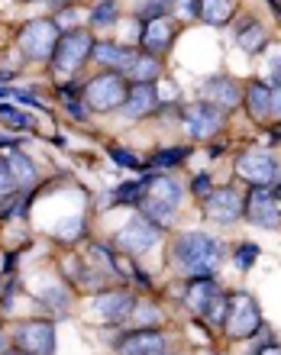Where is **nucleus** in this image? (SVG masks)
Listing matches in <instances>:
<instances>
[{
  "instance_id": "c9c22d12",
  "label": "nucleus",
  "mask_w": 281,
  "mask_h": 355,
  "mask_svg": "<svg viewBox=\"0 0 281 355\" xmlns=\"http://www.w3.org/2000/svg\"><path fill=\"white\" fill-rule=\"evenodd\" d=\"M272 116H281V87L272 91Z\"/></svg>"
},
{
  "instance_id": "a878e982",
  "label": "nucleus",
  "mask_w": 281,
  "mask_h": 355,
  "mask_svg": "<svg viewBox=\"0 0 281 355\" xmlns=\"http://www.w3.org/2000/svg\"><path fill=\"white\" fill-rule=\"evenodd\" d=\"M171 10V0H142L139 3V17L149 23V19H165V13Z\"/></svg>"
},
{
  "instance_id": "cd10ccee",
  "label": "nucleus",
  "mask_w": 281,
  "mask_h": 355,
  "mask_svg": "<svg viewBox=\"0 0 281 355\" xmlns=\"http://www.w3.org/2000/svg\"><path fill=\"white\" fill-rule=\"evenodd\" d=\"M117 200H123V204H142V200H146V181H139V184H123L120 191H117Z\"/></svg>"
},
{
  "instance_id": "c756f323",
  "label": "nucleus",
  "mask_w": 281,
  "mask_h": 355,
  "mask_svg": "<svg viewBox=\"0 0 281 355\" xmlns=\"http://www.w3.org/2000/svg\"><path fill=\"white\" fill-rule=\"evenodd\" d=\"M187 159V149H165L159 152L155 159H152V165H159V168H165V165H178V162Z\"/></svg>"
},
{
  "instance_id": "72a5a7b5",
  "label": "nucleus",
  "mask_w": 281,
  "mask_h": 355,
  "mask_svg": "<svg viewBox=\"0 0 281 355\" xmlns=\"http://www.w3.org/2000/svg\"><path fill=\"white\" fill-rule=\"evenodd\" d=\"M194 194L197 197H210V194H214V187H210V178H207V175H201L194 181Z\"/></svg>"
},
{
  "instance_id": "b1692460",
  "label": "nucleus",
  "mask_w": 281,
  "mask_h": 355,
  "mask_svg": "<svg viewBox=\"0 0 281 355\" xmlns=\"http://www.w3.org/2000/svg\"><path fill=\"white\" fill-rule=\"evenodd\" d=\"M7 165H10V171H13V178H17L19 184H33L39 178V171H36V165L23 155V152H17V149H10V155H7Z\"/></svg>"
},
{
  "instance_id": "a19ab883",
  "label": "nucleus",
  "mask_w": 281,
  "mask_h": 355,
  "mask_svg": "<svg viewBox=\"0 0 281 355\" xmlns=\"http://www.w3.org/2000/svg\"><path fill=\"white\" fill-rule=\"evenodd\" d=\"M278 136H281V132H278Z\"/></svg>"
},
{
  "instance_id": "6e6552de",
  "label": "nucleus",
  "mask_w": 281,
  "mask_h": 355,
  "mask_svg": "<svg viewBox=\"0 0 281 355\" xmlns=\"http://www.w3.org/2000/svg\"><path fill=\"white\" fill-rule=\"evenodd\" d=\"M236 175L253 187H269L281 178V171L272 155H265V152H243L236 159Z\"/></svg>"
},
{
  "instance_id": "e433bc0d",
  "label": "nucleus",
  "mask_w": 281,
  "mask_h": 355,
  "mask_svg": "<svg viewBox=\"0 0 281 355\" xmlns=\"http://www.w3.org/2000/svg\"><path fill=\"white\" fill-rule=\"evenodd\" d=\"M255 355H281V346H265V349H259Z\"/></svg>"
},
{
  "instance_id": "7ed1b4c3",
  "label": "nucleus",
  "mask_w": 281,
  "mask_h": 355,
  "mask_svg": "<svg viewBox=\"0 0 281 355\" xmlns=\"http://www.w3.org/2000/svg\"><path fill=\"white\" fill-rule=\"evenodd\" d=\"M94 55V39L87 29H71L58 39V49L52 55V68L58 78H71L78 68L85 65L87 58Z\"/></svg>"
},
{
  "instance_id": "f704fd0d",
  "label": "nucleus",
  "mask_w": 281,
  "mask_h": 355,
  "mask_svg": "<svg viewBox=\"0 0 281 355\" xmlns=\"http://www.w3.org/2000/svg\"><path fill=\"white\" fill-rule=\"evenodd\" d=\"M65 107H68V113H71V116H78V120H85V107H81L78 101H71V97H68Z\"/></svg>"
},
{
  "instance_id": "1a4fd4ad",
  "label": "nucleus",
  "mask_w": 281,
  "mask_h": 355,
  "mask_svg": "<svg viewBox=\"0 0 281 355\" xmlns=\"http://www.w3.org/2000/svg\"><path fill=\"white\" fill-rule=\"evenodd\" d=\"M201 101L210 103V107H216V110H236L239 103H243V91H239V85H236L233 78L226 75H214L207 78V81H201Z\"/></svg>"
},
{
  "instance_id": "f3484780",
  "label": "nucleus",
  "mask_w": 281,
  "mask_h": 355,
  "mask_svg": "<svg viewBox=\"0 0 281 355\" xmlns=\"http://www.w3.org/2000/svg\"><path fill=\"white\" fill-rule=\"evenodd\" d=\"M194 13L210 26H223L236 13V0H194Z\"/></svg>"
},
{
  "instance_id": "4468645a",
  "label": "nucleus",
  "mask_w": 281,
  "mask_h": 355,
  "mask_svg": "<svg viewBox=\"0 0 281 355\" xmlns=\"http://www.w3.org/2000/svg\"><path fill=\"white\" fill-rule=\"evenodd\" d=\"M120 355H165V336L155 329H136L120 339Z\"/></svg>"
},
{
  "instance_id": "ddd939ff",
  "label": "nucleus",
  "mask_w": 281,
  "mask_h": 355,
  "mask_svg": "<svg viewBox=\"0 0 281 355\" xmlns=\"http://www.w3.org/2000/svg\"><path fill=\"white\" fill-rule=\"evenodd\" d=\"M94 313L107 323H120L133 313V294L126 291H101L97 297H94Z\"/></svg>"
},
{
  "instance_id": "39448f33",
  "label": "nucleus",
  "mask_w": 281,
  "mask_h": 355,
  "mask_svg": "<svg viewBox=\"0 0 281 355\" xmlns=\"http://www.w3.org/2000/svg\"><path fill=\"white\" fill-rule=\"evenodd\" d=\"M13 346L29 355H52L56 352V327L46 320H26L13 329Z\"/></svg>"
},
{
  "instance_id": "58836bf2",
  "label": "nucleus",
  "mask_w": 281,
  "mask_h": 355,
  "mask_svg": "<svg viewBox=\"0 0 281 355\" xmlns=\"http://www.w3.org/2000/svg\"><path fill=\"white\" fill-rule=\"evenodd\" d=\"M3 355H29V352H23V349H10V352H3Z\"/></svg>"
},
{
  "instance_id": "0eeeda50",
  "label": "nucleus",
  "mask_w": 281,
  "mask_h": 355,
  "mask_svg": "<svg viewBox=\"0 0 281 355\" xmlns=\"http://www.w3.org/2000/svg\"><path fill=\"white\" fill-rule=\"evenodd\" d=\"M159 236H162V226H155L149 216H133L130 223L117 233V245L130 255H142L159 243Z\"/></svg>"
},
{
  "instance_id": "bb28decb",
  "label": "nucleus",
  "mask_w": 281,
  "mask_h": 355,
  "mask_svg": "<svg viewBox=\"0 0 281 355\" xmlns=\"http://www.w3.org/2000/svg\"><path fill=\"white\" fill-rule=\"evenodd\" d=\"M91 23H97V26H110V23H117V3H113V0H101L91 13Z\"/></svg>"
},
{
  "instance_id": "9b49d317",
  "label": "nucleus",
  "mask_w": 281,
  "mask_h": 355,
  "mask_svg": "<svg viewBox=\"0 0 281 355\" xmlns=\"http://www.w3.org/2000/svg\"><path fill=\"white\" fill-rule=\"evenodd\" d=\"M243 214H246V204L233 187H216L210 197H204V216L214 220V223H233Z\"/></svg>"
},
{
  "instance_id": "a211bd4d",
  "label": "nucleus",
  "mask_w": 281,
  "mask_h": 355,
  "mask_svg": "<svg viewBox=\"0 0 281 355\" xmlns=\"http://www.w3.org/2000/svg\"><path fill=\"white\" fill-rule=\"evenodd\" d=\"M216 294H220V291H216V284L210 278H194L191 284H187V291H185V304L194 310V313L204 317L207 307H210V300H214Z\"/></svg>"
},
{
  "instance_id": "9d476101",
  "label": "nucleus",
  "mask_w": 281,
  "mask_h": 355,
  "mask_svg": "<svg viewBox=\"0 0 281 355\" xmlns=\"http://www.w3.org/2000/svg\"><path fill=\"white\" fill-rule=\"evenodd\" d=\"M185 126L191 139H210L223 126V110H216V107H210L204 101L191 103V107H185Z\"/></svg>"
},
{
  "instance_id": "4be33fe9",
  "label": "nucleus",
  "mask_w": 281,
  "mask_h": 355,
  "mask_svg": "<svg viewBox=\"0 0 281 355\" xmlns=\"http://www.w3.org/2000/svg\"><path fill=\"white\" fill-rule=\"evenodd\" d=\"M246 110L253 120H265L272 116V91L265 85H249L246 87Z\"/></svg>"
},
{
  "instance_id": "f03ea898",
  "label": "nucleus",
  "mask_w": 281,
  "mask_h": 355,
  "mask_svg": "<svg viewBox=\"0 0 281 355\" xmlns=\"http://www.w3.org/2000/svg\"><path fill=\"white\" fill-rule=\"evenodd\" d=\"M262 327V313L253 294H233L226 297V317H223V333L230 339H249L255 336V329Z\"/></svg>"
},
{
  "instance_id": "ea45409f",
  "label": "nucleus",
  "mask_w": 281,
  "mask_h": 355,
  "mask_svg": "<svg viewBox=\"0 0 281 355\" xmlns=\"http://www.w3.org/2000/svg\"><path fill=\"white\" fill-rule=\"evenodd\" d=\"M275 71H278V75H275V78H278V85H281V62H278V65H275Z\"/></svg>"
},
{
  "instance_id": "f8f14e48",
  "label": "nucleus",
  "mask_w": 281,
  "mask_h": 355,
  "mask_svg": "<svg viewBox=\"0 0 281 355\" xmlns=\"http://www.w3.org/2000/svg\"><path fill=\"white\" fill-rule=\"evenodd\" d=\"M246 216L255 226H265V230H278L281 226V210L269 187H253V194L246 197Z\"/></svg>"
},
{
  "instance_id": "7c9ffc66",
  "label": "nucleus",
  "mask_w": 281,
  "mask_h": 355,
  "mask_svg": "<svg viewBox=\"0 0 281 355\" xmlns=\"http://www.w3.org/2000/svg\"><path fill=\"white\" fill-rule=\"evenodd\" d=\"M255 259H259V249H255L253 243H246V245H239V249H236V265H239V268H249Z\"/></svg>"
},
{
  "instance_id": "423d86ee",
  "label": "nucleus",
  "mask_w": 281,
  "mask_h": 355,
  "mask_svg": "<svg viewBox=\"0 0 281 355\" xmlns=\"http://www.w3.org/2000/svg\"><path fill=\"white\" fill-rule=\"evenodd\" d=\"M85 101L91 110L110 113V110H117V107L126 103V85H123L120 75H101L85 87Z\"/></svg>"
},
{
  "instance_id": "c85d7f7f",
  "label": "nucleus",
  "mask_w": 281,
  "mask_h": 355,
  "mask_svg": "<svg viewBox=\"0 0 281 355\" xmlns=\"http://www.w3.org/2000/svg\"><path fill=\"white\" fill-rule=\"evenodd\" d=\"M0 120H3V123H10L13 130H33V120H29L26 113L10 110V107H0Z\"/></svg>"
},
{
  "instance_id": "dca6fc26",
  "label": "nucleus",
  "mask_w": 281,
  "mask_h": 355,
  "mask_svg": "<svg viewBox=\"0 0 281 355\" xmlns=\"http://www.w3.org/2000/svg\"><path fill=\"white\" fill-rule=\"evenodd\" d=\"M171 39H175V26L169 19H149L146 29H142V49L149 55H162L171 49Z\"/></svg>"
},
{
  "instance_id": "6ab92c4d",
  "label": "nucleus",
  "mask_w": 281,
  "mask_h": 355,
  "mask_svg": "<svg viewBox=\"0 0 281 355\" xmlns=\"http://www.w3.org/2000/svg\"><path fill=\"white\" fill-rule=\"evenodd\" d=\"M146 197L149 200H159V204H169V207H175L178 210V204H181V187H178V181L175 178H149L146 181Z\"/></svg>"
},
{
  "instance_id": "393cba45",
  "label": "nucleus",
  "mask_w": 281,
  "mask_h": 355,
  "mask_svg": "<svg viewBox=\"0 0 281 355\" xmlns=\"http://www.w3.org/2000/svg\"><path fill=\"white\" fill-rule=\"evenodd\" d=\"M139 207L146 210V216H149L152 223L162 226V230L171 226V220H175V207H169V204H159V200H149V197H146Z\"/></svg>"
},
{
  "instance_id": "5701e85b",
  "label": "nucleus",
  "mask_w": 281,
  "mask_h": 355,
  "mask_svg": "<svg viewBox=\"0 0 281 355\" xmlns=\"http://www.w3.org/2000/svg\"><path fill=\"white\" fill-rule=\"evenodd\" d=\"M236 42H239V49L243 52H249V55H255V52H262L265 42H269V33H265L255 19H249L243 29H239V36H236Z\"/></svg>"
},
{
  "instance_id": "4c0bfd02",
  "label": "nucleus",
  "mask_w": 281,
  "mask_h": 355,
  "mask_svg": "<svg viewBox=\"0 0 281 355\" xmlns=\"http://www.w3.org/2000/svg\"><path fill=\"white\" fill-rule=\"evenodd\" d=\"M49 3H52V7H58V10H62V7H68V3H75V0H49Z\"/></svg>"
},
{
  "instance_id": "f257e3e1",
  "label": "nucleus",
  "mask_w": 281,
  "mask_h": 355,
  "mask_svg": "<svg viewBox=\"0 0 281 355\" xmlns=\"http://www.w3.org/2000/svg\"><path fill=\"white\" fill-rule=\"evenodd\" d=\"M171 255H175V265L191 278H210L220 265V245L207 233H181Z\"/></svg>"
},
{
  "instance_id": "473e14b6",
  "label": "nucleus",
  "mask_w": 281,
  "mask_h": 355,
  "mask_svg": "<svg viewBox=\"0 0 281 355\" xmlns=\"http://www.w3.org/2000/svg\"><path fill=\"white\" fill-rule=\"evenodd\" d=\"M110 155H113V162H120V165H126V168H139V159H136L133 152H126V149H110Z\"/></svg>"
},
{
  "instance_id": "2eb2a0df",
  "label": "nucleus",
  "mask_w": 281,
  "mask_h": 355,
  "mask_svg": "<svg viewBox=\"0 0 281 355\" xmlns=\"http://www.w3.org/2000/svg\"><path fill=\"white\" fill-rule=\"evenodd\" d=\"M159 91L152 85H133V91L126 94V103H123V113L139 120V116H149L152 110H159Z\"/></svg>"
},
{
  "instance_id": "aec40b11",
  "label": "nucleus",
  "mask_w": 281,
  "mask_h": 355,
  "mask_svg": "<svg viewBox=\"0 0 281 355\" xmlns=\"http://www.w3.org/2000/svg\"><path fill=\"white\" fill-rule=\"evenodd\" d=\"M123 75L130 78L133 85H152V81H159L162 65L149 55V52H136V58H133V65L126 68Z\"/></svg>"
},
{
  "instance_id": "412c9836",
  "label": "nucleus",
  "mask_w": 281,
  "mask_h": 355,
  "mask_svg": "<svg viewBox=\"0 0 281 355\" xmlns=\"http://www.w3.org/2000/svg\"><path fill=\"white\" fill-rule=\"evenodd\" d=\"M94 58H97L101 65L113 68V71H126V68L133 65L136 52H130V49H120V46H113V42H101V46H94Z\"/></svg>"
},
{
  "instance_id": "20e7f679",
  "label": "nucleus",
  "mask_w": 281,
  "mask_h": 355,
  "mask_svg": "<svg viewBox=\"0 0 281 355\" xmlns=\"http://www.w3.org/2000/svg\"><path fill=\"white\" fill-rule=\"evenodd\" d=\"M58 39H62L58 36V23H52V19H33L19 33V49L33 62H49V58L56 55Z\"/></svg>"
},
{
  "instance_id": "2f4dec72",
  "label": "nucleus",
  "mask_w": 281,
  "mask_h": 355,
  "mask_svg": "<svg viewBox=\"0 0 281 355\" xmlns=\"http://www.w3.org/2000/svg\"><path fill=\"white\" fill-rule=\"evenodd\" d=\"M13 184H17V178H13V171H10L7 159H0V197L10 194V191H13Z\"/></svg>"
}]
</instances>
